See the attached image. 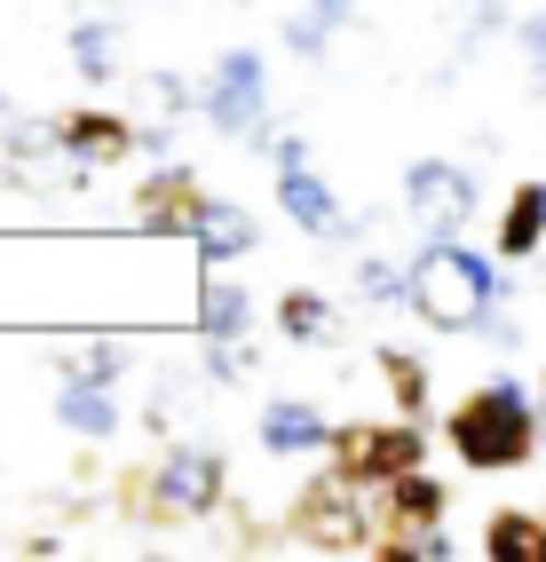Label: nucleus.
I'll use <instances>...</instances> for the list:
<instances>
[{"label": "nucleus", "instance_id": "1", "mask_svg": "<svg viewBox=\"0 0 546 562\" xmlns=\"http://www.w3.org/2000/svg\"><path fill=\"white\" fill-rule=\"evenodd\" d=\"M444 443H452V460L459 468H476V475H507V468H531L546 452V436H538V389L523 381H484V389H467L452 404V420H444Z\"/></svg>", "mask_w": 546, "mask_h": 562}, {"label": "nucleus", "instance_id": "2", "mask_svg": "<svg viewBox=\"0 0 546 562\" xmlns=\"http://www.w3.org/2000/svg\"><path fill=\"white\" fill-rule=\"evenodd\" d=\"M499 293H507V278H499L491 254H476L467 238H428L412 254V302L405 310L428 333H484Z\"/></svg>", "mask_w": 546, "mask_h": 562}, {"label": "nucleus", "instance_id": "3", "mask_svg": "<svg viewBox=\"0 0 546 562\" xmlns=\"http://www.w3.org/2000/svg\"><path fill=\"white\" fill-rule=\"evenodd\" d=\"M230 499V468L214 443H174L159 468L120 475V515L151 522V531H174V522H198Z\"/></svg>", "mask_w": 546, "mask_h": 562}, {"label": "nucleus", "instance_id": "4", "mask_svg": "<svg viewBox=\"0 0 546 562\" xmlns=\"http://www.w3.org/2000/svg\"><path fill=\"white\" fill-rule=\"evenodd\" d=\"M285 531H294L302 547H317V554H373L380 547V507H373L364 483H349L341 468H325L294 499V522H285Z\"/></svg>", "mask_w": 546, "mask_h": 562}, {"label": "nucleus", "instance_id": "5", "mask_svg": "<svg viewBox=\"0 0 546 562\" xmlns=\"http://www.w3.org/2000/svg\"><path fill=\"white\" fill-rule=\"evenodd\" d=\"M198 120L230 143H262L270 135V64L262 48H223L198 80Z\"/></svg>", "mask_w": 546, "mask_h": 562}, {"label": "nucleus", "instance_id": "6", "mask_svg": "<svg viewBox=\"0 0 546 562\" xmlns=\"http://www.w3.org/2000/svg\"><path fill=\"white\" fill-rule=\"evenodd\" d=\"M325 468H341L349 483H364V492H380V483H396L405 468H428V420H349L333 428V443H325Z\"/></svg>", "mask_w": 546, "mask_h": 562}, {"label": "nucleus", "instance_id": "7", "mask_svg": "<svg viewBox=\"0 0 546 562\" xmlns=\"http://www.w3.org/2000/svg\"><path fill=\"white\" fill-rule=\"evenodd\" d=\"M95 167L71 159V143L56 135V120H9V143H0V182H16L32 199H64L80 191Z\"/></svg>", "mask_w": 546, "mask_h": 562}, {"label": "nucleus", "instance_id": "8", "mask_svg": "<svg viewBox=\"0 0 546 562\" xmlns=\"http://www.w3.org/2000/svg\"><path fill=\"white\" fill-rule=\"evenodd\" d=\"M405 214L420 222V238H459L476 222V175L459 159H412L405 167Z\"/></svg>", "mask_w": 546, "mask_h": 562}, {"label": "nucleus", "instance_id": "9", "mask_svg": "<svg viewBox=\"0 0 546 562\" xmlns=\"http://www.w3.org/2000/svg\"><path fill=\"white\" fill-rule=\"evenodd\" d=\"M198 214H206V191H198V175L182 167V159H159L151 175L135 182V222L151 238H191Z\"/></svg>", "mask_w": 546, "mask_h": 562}, {"label": "nucleus", "instance_id": "10", "mask_svg": "<svg viewBox=\"0 0 546 562\" xmlns=\"http://www.w3.org/2000/svg\"><path fill=\"white\" fill-rule=\"evenodd\" d=\"M277 206L294 214L302 238H325V246H349L356 238V214L341 206V191L317 167H277Z\"/></svg>", "mask_w": 546, "mask_h": 562}, {"label": "nucleus", "instance_id": "11", "mask_svg": "<svg viewBox=\"0 0 546 562\" xmlns=\"http://www.w3.org/2000/svg\"><path fill=\"white\" fill-rule=\"evenodd\" d=\"M56 135L71 143V159H80V167H120V159L143 151V127L127 120V111H103V103L56 111Z\"/></svg>", "mask_w": 546, "mask_h": 562}, {"label": "nucleus", "instance_id": "12", "mask_svg": "<svg viewBox=\"0 0 546 562\" xmlns=\"http://www.w3.org/2000/svg\"><path fill=\"white\" fill-rule=\"evenodd\" d=\"M380 539H420V531H444V507H452V492H444V475H428V468H405L396 483H380Z\"/></svg>", "mask_w": 546, "mask_h": 562}, {"label": "nucleus", "instance_id": "13", "mask_svg": "<svg viewBox=\"0 0 546 562\" xmlns=\"http://www.w3.org/2000/svg\"><path fill=\"white\" fill-rule=\"evenodd\" d=\"M253 436H262L270 460H317L325 443H333V420H325L309 396H270L262 420H253Z\"/></svg>", "mask_w": 546, "mask_h": 562}, {"label": "nucleus", "instance_id": "14", "mask_svg": "<svg viewBox=\"0 0 546 562\" xmlns=\"http://www.w3.org/2000/svg\"><path fill=\"white\" fill-rule=\"evenodd\" d=\"M191 333L198 341H230V333H253V293L238 278H223V261H206V278L191 293Z\"/></svg>", "mask_w": 546, "mask_h": 562}, {"label": "nucleus", "instance_id": "15", "mask_svg": "<svg viewBox=\"0 0 546 562\" xmlns=\"http://www.w3.org/2000/svg\"><path fill=\"white\" fill-rule=\"evenodd\" d=\"M56 428L80 436V443H112L127 428V404H120V389H103V381H64L56 389Z\"/></svg>", "mask_w": 546, "mask_h": 562}, {"label": "nucleus", "instance_id": "16", "mask_svg": "<svg viewBox=\"0 0 546 562\" xmlns=\"http://www.w3.org/2000/svg\"><path fill=\"white\" fill-rule=\"evenodd\" d=\"M64 56H71V71H80L88 88H112L120 64H127V24H112V16H80V24L64 32Z\"/></svg>", "mask_w": 546, "mask_h": 562}, {"label": "nucleus", "instance_id": "17", "mask_svg": "<svg viewBox=\"0 0 546 562\" xmlns=\"http://www.w3.org/2000/svg\"><path fill=\"white\" fill-rule=\"evenodd\" d=\"M253 246H262V231H253V214L246 206H230V199H206V214H198V231H191V254L198 261H246Z\"/></svg>", "mask_w": 546, "mask_h": 562}, {"label": "nucleus", "instance_id": "18", "mask_svg": "<svg viewBox=\"0 0 546 562\" xmlns=\"http://www.w3.org/2000/svg\"><path fill=\"white\" fill-rule=\"evenodd\" d=\"M546 246V175L515 182L507 191V214H499V261H531Z\"/></svg>", "mask_w": 546, "mask_h": 562}, {"label": "nucleus", "instance_id": "19", "mask_svg": "<svg viewBox=\"0 0 546 562\" xmlns=\"http://www.w3.org/2000/svg\"><path fill=\"white\" fill-rule=\"evenodd\" d=\"M373 364H380V381H388V404L405 412V420H428V404H435L428 357H420V349H396V341H380V349H373Z\"/></svg>", "mask_w": 546, "mask_h": 562}, {"label": "nucleus", "instance_id": "20", "mask_svg": "<svg viewBox=\"0 0 546 562\" xmlns=\"http://www.w3.org/2000/svg\"><path fill=\"white\" fill-rule=\"evenodd\" d=\"M277 333H285V341H294V349H325V341H341V310L325 302V293L294 285V293H285V302H277Z\"/></svg>", "mask_w": 546, "mask_h": 562}, {"label": "nucleus", "instance_id": "21", "mask_svg": "<svg viewBox=\"0 0 546 562\" xmlns=\"http://www.w3.org/2000/svg\"><path fill=\"white\" fill-rule=\"evenodd\" d=\"M484 554H491V562H546V515L499 507V515L484 522Z\"/></svg>", "mask_w": 546, "mask_h": 562}, {"label": "nucleus", "instance_id": "22", "mask_svg": "<svg viewBox=\"0 0 546 562\" xmlns=\"http://www.w3.org/2000/svg\"><path fill=\"white\" fill-rule=\"evenodd\" d=\"M349 16H364V0H302V16L285 24V48H294V56H325V41H333Z\"/></svg>", "mask_w": 546, "mask_h": 562}, {"label": "nucleus", "instance_id": "23", "mask_svg": "<svg viewBox=\"0 0 546 562\" xmlns=\"http://www.w3.org/2000/svg\"><path fill=\"white\" fill-rule=\"evenodd\" d=\"M127 364H135L127 341H80V349H64V381H103V389H120Z\"/></svg>", "mask_w": 546, "mask_h": 562}, {"label": "nucleus", "instance_id": "24", "mask_svg": "<svg viewBox=\"0 0 546 562\" xmlns=\"http://www.w3.org/2000/svg\"><path fill=\"white\" fill-rule=\"evenodd\" d=\"M356 293H364L373 310H396V302H412V261L364 254V261H356Z\"/></svg>", "mask_w": 546, "mask_h": 562}, {"label": "nucleus", "instance_id": "25", "mask_svg": "<svg viewBox=\"0 0 546 562\" xmlns=\"http://www.w3.org/2000/svg\"><path fill=\"white\" fill-rule=\"evenodd\" d=\"M206 372L214 381H253V364H262V349H253V333H230V341H198Z\"/></svg>", "mask_w": 546, "mask_h": 562}, {"label": "nucleus", "instance_id": "26", "mask_svg": "<svg viewBox=\"0 0 546 562\" xmlns=\"http://www.w3.org/2000/svg\"><path fill=\"white\" fill-rule=\"evenodd\" d=\"M507 24V9L499 0H459V16H452V32H459V48H484L491 32Z\"/></svg>", "mask_w": 546, "mask_h": 562}, {"label": "nucleus", "instance_id": "27", "mask_svg": "<svg viewBox=\"0 0 546 562\" xmlns=\"http://www.w3.org/2000/svg\"><path fill=\"white\" fill-rule=\"evenodd\" d=\"M143 88H151V103L167 111V120H174V111H191V103H198V80H182V71H151Z\"/></svg>", "mask_w": 546, "mask_h": 562}, {"label": "nucleus", "instance_id": "28", "mask_svg": "<svg viewBox=\"0 0 546 562\" xmlns=\"http://www.w3.org/2000/svg\"><path fill=\"white\" fill-rule=\"evenodd\" d=\"M515 48L531 56V71L546 80V16H523V24H515Z\"/></svg>", "mask_w": 546, "mask_h": 562}, {"label": "nucleus", "instance_id": "29", "mask_svg": "<svg viewBox=\"0 0 546 562\" xmlns=\"http://www.w3.org/2000/svg\"><path fill=\"white\" fill-rule=\"evenodd\" d=\"M270 159H277V167H309V143H302V135H277Z\"/></svg>", "mask_w": 546, "mask_h": 562}, {"label": "nucleus", "instance_id": "30", "mask_svg": "<svg viewBox=\"0 0 546 562\" xmlns=\"http://www.w3.org/2000/svg\"><path fill=\"white\" fill-rule=\"evenodd\" d=\"M9 120H16V103H9V95H0V127H9Z\"/></svg>", "mask_w": 546, "mask_h": 562}, {"label": "nucleus", "instance_id": "31", "mask_svg": "<svg viewBox=\"0 0 546 562\" xmlns=\"http://www.w3.org/2000/svg\"><path fill=\"white\" fill-rule=\"evenodd\" d=\"M538 396H546V372H538Z\"/></svg>", "mask_w": 546, "mask_h": 562}]
</instances>
